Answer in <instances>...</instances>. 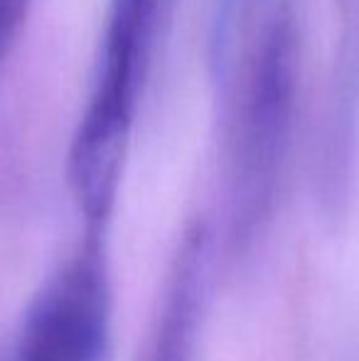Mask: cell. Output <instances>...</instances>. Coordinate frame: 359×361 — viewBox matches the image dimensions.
I'll return each instance as SVG.
<instances>
[{
  "label": "cell",
  "instance_id": "obj_1",
  "mask_svg": "<svg viewBox=\"0 0 359 361\" xmlns=\"http://www.w3.org/2000/svg\"><path fill=\"white\" fill-rule=\"evenodd\" d=\"M298 0H212L209 72L239 221L269 212L293 147L300 96Z\"/></svg>",
  "mask_w": 359,
  "mask_h": 361
},
{
  "label": "cell",
  "instance_id": "obj_2",
  "mask_svg": "<svg viewBox=\"0 0 359 361\" xmlns=\"http://www.w3.org/2000/svg\"><path fill=\"white\" fill-rule=\"evenodd\" d=\"M178 0H111L89 101L69 143L67 180L87 228L116 207L140 99Z\"/></svg>",
  "mask_w": 359,
  "mask_h": 361
},
{
  "label": "cell",
  "instance_id": "obj_5",
  "mask_svg": "<svg viewBox=\"0 0 359 361\" xmlns=\"http://www.w3.org/2000/svg\"><path fill=\"white\" fill-rule=\"evenodd\" d=\"M32 0H0V64L8 59L15 39L28 23Z\"/></svg>",
  "mask_w": 359,
  "mask_h": 361
},
{
  "label": "cell",
  "instance_id": "obj_4",
  "mask_svg": "<svg viewBox=\"0 0 359 361\" xmlns=\"http://www.w3.org/2000/svg\"><path fill=\"white\" fill-rule=\"evenodd\" d=\"M200 268H202V238L200 233L182 248L173 286L168 295V307L163 312V324L158 327L153 352L148 361H187V352L195 332L197 300H200Z\"/></svg>",
  "mask_w": 359,
  "mask_h": 361
},
{
  "label": "cell",
  "instance_id": "obj_3",
  "mask_svg": "<svg viewBox=\"0 0 359 361\" xmlns=\"http://www.w3.org/2000/svg\"><path fill=\"white\" fill-rule=\"evenodd\" d=\"M111 349V286L104 231L82 246L37 293L3 361H106Z\"/></svg>",
  "mask_w": 359,
  "mask_h": 361
}]
</instances>
